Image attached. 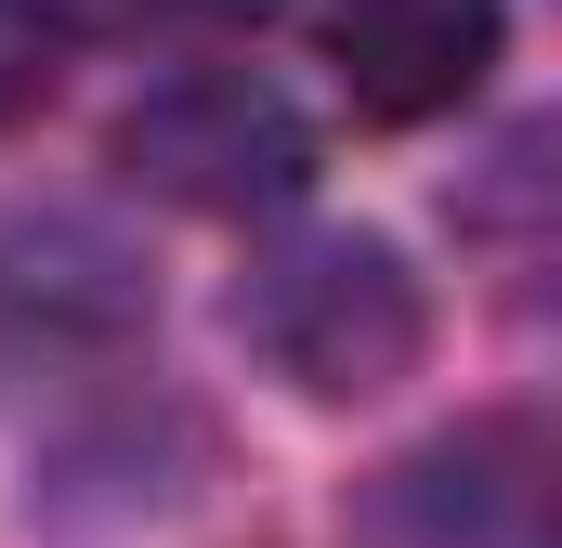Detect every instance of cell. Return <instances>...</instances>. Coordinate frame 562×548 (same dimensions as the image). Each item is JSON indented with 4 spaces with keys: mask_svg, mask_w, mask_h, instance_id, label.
<instances>
[{
    "mask_svg": "<svg viewBox=\"0 0 562 548\" xmlns=\"http://www.w3.org/2000/svg\"><path fill=\"white\" fill-rule=\"evenodd\" d=\"M393 523H419V548H550V457L537 431H458L431 444L393 496Z\"/></svg>",
    "mask_w": 562,
    "mask_h": 548,
    "instance_id": "obj_4",
    "label": "cell"
},
{
    "mask_svg": "<svg viewBox=\"0 0 562 548\" xmlns=\"http://www.w3.org/2000/svg\"><path fill=\"white\" fill-rule=\"evenodd\" d=\"M236 313H249V340L276 353L288 379L327 392V406H353V392H380V379L419 366V287H406V262L380 236H301V249H276Z\"/></svg>",
    "mask_w": 562,
    "mask_h": 548,
    "instance_id": "obj_2",
    "label": "cell"
},
{
    "mask_svg": "<svg viewBox=\"0 0 562 548\" xmlns=\"http://www.w3.org/2000/svg\"><path fill=\"white\" fill-rule=\"evenodd\" d=\"M276 0H119V26H262Z\"/></svg>",
    "mask_w": 562,
    "mask_h": 548,
    "instance_id": "obj_6",
    "label": "cell"
},
{
    "mask_svg": "<svg viewBox=\"0 0 562 548\" xmlns=\"http://www.w3.org/2000/svg\"><path fill=\"white\" fill-rule=\"evenodd\" d=\"M119 170L144 196H170V209H223L236 222V209H288L314 183V132L249 66H170V79H144L119 105Z\"/></svg>",
    "mask_w": 562,
    "mask_h": 548,
    "instance_id": "obj_1",
    "label": "cell"
},
{
    "mask_svg": "<svg viewBox=\"0 0 562 548\" xmlns=\"http://www.w3.org/2000/svg\"><path fill=\"white\" fill-rule=\"evenodd\" d=\"M53 53H66V13L53 0H0V118L53 92Z\"/></svg>",
    "mask_w": 562,
    "mask_h": 548,
    "instance_id": "obj_5",
    "label": "cell"
},
{
    "mask_svg": "<svg viewBox=\"0 0 562 548\" xmlns=\"http://www.w3.org/2000/svg\"><path fill=\"white\" fill-rule=\"evenodd\" d=\"M497 0H327V53H340V92L367 118H445L484 92L497 66Z\"/></svg>",
    "mask_w": 562,
    "mask_h": 548,
    "instance_id": "obj_3",
    "label": "cell"
}]
</instances>
